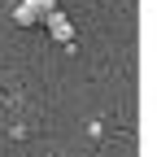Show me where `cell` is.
I'll return each mask as SVG.
<instances>
[{"label": "cell", "instance_id": "6da1fadb", "mask_svg": "<svg viewBox=\"0 0 157 157\" xmlns=\"http://www.w3.org/2000/svg\"><path fill=\"white\" fill-rule=\"evenodd\" d=\"M44 26H48V35L57 39V44H66V48H74V26H70V17H66L61 9H52V13L44 17Z\"/></svg>", "mask_w": 157, "mask_h": 157}, {"label": "cell", "instance_id": "7a4b0ae2", "mask_svg": "<svg viewBox=\"0 0 157 157\" xmlns=\"http://www.w3.org/2000/svg\"><path fill=\"white\" fill-rule=\"evenodd\" d=\"M13 26H22V31L44 26V9H39V0H22V5L13 9Z\"/></svg>", "mask_w": 157, "mask_h": 157}]
</instances>
